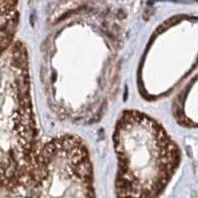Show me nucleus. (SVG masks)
<instances>
[{"instance_id":"f03ea898","label":"nucleus","mask_w":198,"mask_h":198,"mask_svg":"<svg viewBox=\"0 0 198 198\" xmlns=\"http://www.w3.org/2000/svg\"><path fill=\"white\" fill-rule=\"evenodd\" d=\"M26 198H95L92 163L81 139L56 137L44 145Z\"/></svg>"},{"instance_id":"f257e3e1","label":"nucleus","mask_w":198,"mask_h":198,"mask_svg":"<svg viewBox=\"0 0 198 198\" xmlns=\"http://www.w3.org/2000/svg\"><path fill=\"white\" fill-rule=\"evenodd\" d=\"M116 198H158L180 162L177 146L154 120L125 111L116 125Z\"/></svg>"}]
</instances>
